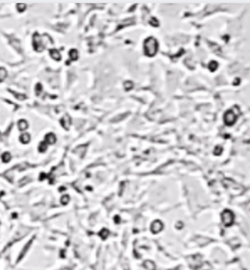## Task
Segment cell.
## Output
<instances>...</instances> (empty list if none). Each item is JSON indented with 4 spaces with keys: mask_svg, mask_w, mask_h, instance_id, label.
Masks as SVG:
<instances>
[{
    "mask_svg": "<svg viewBox=\"0 0 250 270\" xmlns=\"http://www.w3.org/2000/svg\"><path fill=\"white\" fill-rule=\"evenodd\" d=\"M49 53H50V56H51V57H52V59H56V60H57V61H59V60L61 59V56H60L59 52L57 50H55V49L50 50Z\"/></svg>",
    "mask_w": 250,
    "mask_h": 270,
    "instance_id": "8",
    "label": "cell"
},
{
    "mask_svg": "<svg viewBox=\"0 0 250 270\" xmlns=\"http://www.w3.org/2000/svg\"><path fill=\"white\" fill-rule=\"evenodd\" d=\"M6 77H7V71L4 68H3V67H0V82H3Z\"/></svg>",
    "mask_w": 250,
    "mask_h": 270,
    "instance_id": "10",
    "label": "cell"
},
{
    "mask_svg": "<svg viewBox=\"0 0 250 270\" xmlns=\"http://www.w3.org/2000/svg\"><path fill=\"white\" fill-rule=\"evenodd\" d=\"M144 265H145V267H146L147 269H149V270H154V268H155L154 264L153 262L150 261H146L145 264H144Z\"/></svg>",
    "mask_w": 250,
    "mask_h": 270,
    "instance_id": "11",
    "label": "cell"
},
{
    "mask_svg": "<svg viewBox=\"0 0 250 270\" xmlns=\"http://www.w3.org/2000/svg\"><path fill=\"white\" fill-rule=\"evenodd\" d=\"M224 121L227 125H232L236 121V116L232 111H228L224 116Z\"/></svg>",
    "mask_w": 250,
    "mask_h": 270,
    "instance_id": "4",
    "label": "cell"
},
{
    "mask_svg": "<svg viewBox=\"0 0 250 270\" xmlns=\"http://www.w3.org/2000/svg\"><path fill=\"white\" fill-rule=\"evenodd\" d=\"M69 55H70V56H71V59H73V60H75V59H77V57H78V52H77V51L76 50H71L70 51V52H69Z\"/></svg>",
    "mask_w": 250,
    "mask_h": 270,
    "instance_id": "12",
    "label": "cell"
},
{
    "mask_svg": "<svg viewBox=\"0 0 250 270\" xmlns=\"http://www.w3.org/2000/svg\"><path fill=\"white\" fill-rule=\"evenodd\" d=\"M17 9L19 12H22V11H24L25 9H26V4H17Z\"/></svg>",
    "mask_w": 250,
    "mask_h": 270,
    "instance_id": "14",
    "label": "cell"
},
{
    "mask_svg": "<svg viewBox=\"0 0 250 270\" xmlns=\"http://www.w3.org/2000/svg\"><path fill=\"white\" fill-rule=\"evenodd\" d=\"M234 213L230 211V210H225L222 214V222L225 225L226 227L230 226V225L233 223L234 222Z\"/></svg>",
    "mask_w": 250,
    "mask_h": 270,
    "instance_id": "2",
    "label": "cell"
},
{
    "mask_svg": "<svg viewBox=\"0 0 250 270\" xmlns=\"http://www.w3.org/2000/svg\"><path fill=\"white\" fill-rule=\"evenodd\" d=\"M56 141V137L53 133H49L48 134L46 137H45V141L44 142L45 144H53Z\"/></svg>",
    "mask_w": 250,
    "mask_h": 270,
    "instance_id": "6",
    "label": "cell"
},
{
    "mask_svg": "<svg viewBox=\"0 0 250 270\" xmlns=\"http://www.w3.org/2000/svg\"><path fill=\"white\" fill-rule=\"evenodd\" d=\"M30 138H31L30 135L29 133H24V134H22L21 136H20V141L22 143L26 144V143H28L30 141Z\"/></svg>",
    "mask_w": 250,
    "mask_h": 270,
    "instance_id": "7",
    "label": "cell"
},
{
    "mask_svg": "<svg viewBox=\"0 0 250 270\" xmlns=\"http://www.w3.org/2000/svg\"><path fill=\"white\" fill-rule=\"evenodd\" d=\"M158 48V44L157 40L153 38L150 37L147 40H146L145 44H144V49H145V53L147 56L151 57L154 56L157 52Z\"/></svg>",
    "mask_w": 250,
    "mask_h": 270,
    "instance_id": "1",
    "label": "cell"
},
{
    "mask_svg": "<svg viewBox=\"0 0 250 270\" xmlns=\"http://www.w3.org/2000/svg\"><path fill=\"white\" fill-rule=\"evenodd\" d=\"M10 159V154L9 153H5L3 155V162H9Z\"/></svg>",
    "mask_w": 250,
    "mask_h": 270,
    "instance_id": "13",
    "label": "cell"
},
{
    "mask_svg": "<svg viewBox=\"0 0 250 270\" xmlns=\"http://www.w3.org/2000/svg\"><path fill=\"white\" fill-rule=\"evenodd\" d=\"M17 125L20 131H24L28 128V123L25 120H20L17 123Z\"/></svg>",
    "mask_w": 250,
    "mask_h": 270,
    "instance_id": "9",
    "label": "cell"
},
{
    "mask_svg": "<svg viewBox=\"0 0 250 270\" xmlns=\"http://www.w3.org/2000/svg\"><path fill=\"white\" fill-rule=\"evenodd\" d=\"M163 228V225L162 223L159 220H156L152 223L151 226V230L154 233H157L159 231H161Z\"/></svg>",
    "mask_w": 250,
    "mask_h": 270,
    "instance_id": "5",
    "label": "cell"
},
{
    "mask_svg": "<svg viewBox=\"0 0 250 270\" xmlns=\"http://www.w3.org/2000/svg\"><path fill=\"white\" fill-rule=\"evenodd\" d=\"M33 45L34 49L38 52H41L44 49V43L43 41V39L37 33H35L33 37Z\"/></svg>",
    "mask_w": 250,
    "mask_h": 270,
    "instance_id": "3",
    "label": "cell"
},
{
    "mask_svg": "<svg viewBox=\"0 0 250 270\" xmlns=\"http://www.w3.org/2000/svg\"><path fill=\"white\" fill-rule=\"evenodd\" d=\"M217 67H218V64H217V63L216 62H211V63H210V65H209V67H210V68H211V70H212V71H215L216 68H217Z\"/></svg>",
    "mask_w": 250,
    "mask_h": 270,
    "instance_id": "15",
    "label": "cell"
}]
</instances>
